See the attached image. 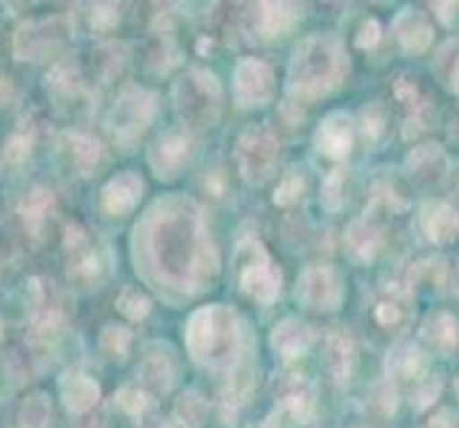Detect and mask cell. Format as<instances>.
I'll use <instances>...</instances> for the list:
<instances>
[{"label":"cell","mask_w":459,"mask_h":428,"mask_svg":"<svg viewBox=\"0 0 459 428\" xmlns=\"http://www.w3.org/2000/svg\"><path fill=\"white\" fill-rule=\"evenodd\" d=\"M134 240L137 260L143 258V263H137V272L146 268V277L160 289L197 294L217 272L212 237L205 234L203 217L192 200H160L137 226Z\"/></svg>","instance_id":"1"},{"label":"cell","mask_w":459,"mask_h":428,"mask_svg":"<svg viewBox=\"0 0 459 428\" xmlns=\"http://www.w3.org/2000/svg\"><path fill=\"white\" fill-rule=\"evenodd\" d=\"M348 72V55L337 35H311L297 46L289 63L286 92L294 103H311L334 92Z\"/></svg>","instance_id":"2"},{"label":"cell","mask_w":459,"mask_h":428,"mask_svg":"<svg viewBox=\"0 0 459 428\" xmlns=\"http://www.w3.org/2000/svg\"><path fill=\"white\" fill-rule=\"evenodd\" d=\"M240 345H243L240 317L229 306H205L188 317L186 348L200 366L234 369Z\"/></svg>","instance_id":"3"},{"label":"cell","mask_w":459,"mask_h":428,"mask_svg":"<svg viewBox=\"0 0 459 428\" xmlns=\"http://www.w3.org/2000/svg\"><path fill=\"white\" fill-rule=\"evenodd\" d=\"M174 109H178L183 129H212L223 109L220 81L205 69H192L174 83Z\"/></svg>","instance_id":"4"},{"label":"cell","mask_w":459,"mask_h":428,"mask_svg":"<svg viewBox=\"0 0 459 428\" xmlns=\"http://www.w3.org/2000/svg\"><path fill=\"white\" fill-rule=\"evenodd\" d=\"M154 115H157V94L152 89L132 83L117 94L112 112L106 118V129L112 132L115 143L123 146V152H132L137 146V140L149 129Z\"/></svg>","instance_id":"5"},{"label":"cell","mask_w":459,"mask_h":428,"mask_svg":"<svg viewBox=\"0 0 459 428\" xmlns=\"http://www.w3.org/2000/svg\"><path fill=\"white\" fill-rule=\"evenodd\" d=\"M234 161L240 174L255 186H263L265 180H272V174L280 161V140L277 135L268 129L265 123L248 126L243 135L237 137Z\"/></svg>","instance_id":"6"},{"label":"cell","mask_w":459,"mask_h":428,"mask_svg":"<svg viewBox=\"0 0 459 428\" xmlns=\"http://www.w3.org/2000/svg\"><path fill=\"white\" fill-rule=\"evenodd\" d=\"M237 268H240V285L243 292L257 300V303L268 306L280 297V285H282V275L280 268L272 266V258L263 249L260 240L248 237L240 246H237Z\"/></svg>","instance_id":"7"},{"label":"cell","mask_w":459,"mask_h":428,"mask_svg":"<svg viewBox=\"0 0 459 428\" xmlns=\"http://www.w3.org/2000/svg\"><path fill=\"white\" fill-rule=\"evenodd\" d=\"M345 300V280L334 266H308L297 280V303L311 311H337Z\"/></svg>","instance_id":"8"},{"label":"cell","mask_w":459,"mask_h":428,"mask_svg":"<svg viewBox=\"0 0 459 428\" xmlns=\"http://www.w3.org/2000/svg\"><path fill=\"white\" fill-rule=\"evenodd\" d=\"M274 94V72L265 60L246 57L234 69V100L240 109L265 106Z\"/></svg>","instance_id":"9"},{"label":"cell","mask_w":459,"mask_h":428,"mask_svg":"<svg viewBox=\"0 0 459 428\" xmlns=\"http://www.w3.org/2000/svg\"><path fill=\"white\" fill-rule=\"evenodd\" d=\"M57 154H60L63 166L74 171L77 178H91V174H98V169L106 161L103 143L86 132H77V129H69L57 137Z\"/></svg>","instance_id":"10"},{"label":"cell","mask_w":459,"mask_h":428,"mask_svg":"<svg viewBox=\"0 0 459 428\" xmlns=\"http://www.w3.org/2000/svg\"><path fill=\"white\" fill-rule=\"evenodd\" d=\"M66 38V26L60 18L29 21L12 38V52L18 60H40L46 52H55Z\"/></svg>","instance_id":"11"},{"label":"cell","mask_w":459,"mask_h":428,"mask_svg":"<svg viewBox=\"0 0 459 428\" xmlns=\"http://www.w3.org/2000/svg\"><path fill=\"white\" fill-rule=\"evenodd\" d=\"M188 157H192V137L186 129H171L157 137L149 149V169L154 171V178L174 180L188 163Z\"/></svg>","instance_id":"12"},{"label":"cell","mask_w":459,"mask_h":428,"mask_svg":"<svg viewBox=\"0 0 459 428\" xmlns=\"http://www.w3.org/2000/svg\"><path fill=\"white\" fill-rule=\"evenodd\" d=\"M178 380V360L169 343H149L137 366V383L149 394H169Z\"/></svg>","instance_id":"13"},{"label":"cell","mask_w":459,"mask_h":428,"mask_svg":"<svg viewBox=\"0 0 459 428\" xmlns=\"http://www.w3.org/2000/svg\"><path fill=\"white\" fill-rule=\"evenodd\" d=\"M146 195V183L140 178L137 171H120L115 174L112 180L103 186L100 192V209L108 214V217H123L134 212L140 200Z\"/></svg>","instance_id":"14"},{"label":"cell","mask_w":459,"mask_h":428,"mask_svg":"<svg viewBox=\"0 0 459 428\" xmlns=\"http://www.w3.org/2000/svg\"><path fill=\"white\" fill-rule=\"evenodd\" d=\"M314 146L320 154L331 157V161H342L351 154L354 146V120L345 112H331L323 118L320 129L314 135Z\"/></svg>","instance_id":"15"},{"label":"cell","mask_w":459,"mask_h":428,"mask_svg":"<svg viewBox=\"0 0 459 428\" xmlns=\"http://www.w3.org/2000/svg\"><path fill=\"white\" fill-rule=\"evenodd\" d=\"M299 9L291 4H257L248 12V26L251 35L260 40H274L282 38L286 31L297 23Z\"/></svg>","instance_id":"16"},{"label":"cell","mask_w":459,"mask_h":428,"mask_svg":"<svg viewBox=\"0 0 459 428\" xmlns=\"http://www.w3.org/2000/svg\"><path fill=\"white\" fill-rule=\"evenodd\" d=\"M408 174L414 178L417 183L422 186H437L448 178V154L442 146H437V143H422V146H417L414 152L408 154Z\"/></svg>","instance_id":"17"},{"label":"cell","mask_w":459,"mask_h":428,"mask_svg":"<svg viewBox=\"0 0 459 428\" xmlns=\"http://www.w3.org/2000/svg\"><path fill=\"white\" fill-rule=\"evenodd\" d=\"M394 35L408 55H422L434 43V26L429 14L420 9H403L394 18Z\"/></svg>","instance_id":"18"},{"label":"cell","mask_w":459,"mask_h":428,"mask_svg":"<svg viewBox=\"0 0 459 428\" xmlns=\"http://www.w3.org/2000/svg\"><path fill=\"white\" fill-rule=\"evenodd\" d=\"M60 400L66 406L72 415H86L100 400V386L94 383V377H89L81 369H69L66 374L60 377Z\"/></svg>","instance_id":"19"},{"label":"cell","mask_w":459,"mask_h":428,"mask_svg":"<svg viewBox=\"0 0 459 428\" xmlns=\"http://www.w3.org/2000/svg\"><path fill=\"white\" fill-rule=\"evenodd\" d=\"M420 231L429 237L431 243H451L459 237V212L451 203H442V200L422 205Z\"/></svg>","instance_id":"20"},{"label":"cell","mask_w":459,"mask_h":428,"mask_svg":"<svg viewBox=\"0 0 459 428\" xmlns=\"http://www.w3.org/2000/svg\"><path fill=\"white\" fill-rule=\"evenodd\" d=\"M345 249L354 260L371 263L377 258V251L383 249V229H379L368 214L351 220L345 229Z\"/></svg>","instance_id":"21"},{"label":"cell","mask_w":459,"mask_h":428,"mask_svg":"<svg viewBox=\"0 0 459 428\" xmlns=\"http://www.w3.org/2000/svg\"><path fill=\"white\" fill-rule=\"evenodd\" d=\"M311 345H314V328L303 320H294V317L282 320L272 331V348L286 360H297L308 354Z\"/></svg>","instance_id":"22"},{"label":"cell","mask_w":459,"mask_h":428,"mask_svg":"<svg viewBox=\"0 0 459 428\" xmlns=\"http://www.w3.org/2000/svg\"><path fill=\"white\" fill-rule=\"evenodd\" d=\"M425 369H429V360H425V354L420 352V348L408 340H400L385 357L388 380H414V383H420L422 377H429Z\"/></svg>","instance_id":"23"},{"label":"cell","mask_w":459,"mask_h":428,"mask_svg":"<svg viewBox=\"0 0 459 428\" xmlns=\"http://www.w3.org/2000/svg\"><path fill=\"white\" fill-rule=\"evenodd\" d=\"M108 255L103 249H89L83 255L72 258L69 263V280H74L81 289H98V285L108 277Z\"/></svg>","instance_id":"24"},{"label":"cell","mask_w":459,"mask_h":428,"mask_svg":"<svg viewBox=\"0 0 459 428\" xmlns=\"http://www.w3.org/2000/svg\"><path fill=\"white\" fill-rule=\"evenodd\" d=\"M422 340L429 343L434 352L451 354L459 345V320L448 311H437L422 323Z\"/></svg>","instance_id":"25"},{"label":"cell","mask_w":459,"mask_h":428,"mask_svg":"<svg viewBox=\"0 0 459 428\" xmlns=\"http://www.w3.org/2000/svg\"><path fill=\"white\" fill-rule=\"evenodd\" d=\"M323 362H325V371L334 380H340V383H342V380H348L351 366H354V343H351V337L345 335V331H334V335L325 340Z\"/></svg>","instance_id":"26"},{"label":"cell","mask_w":459,"mask_h":428,"mask_svg":"<svg viewBox=\"0 0 459 428\" xmlns=\"http://www.w3.org/2000/svg\"><path fill=\"white\" fill-rule=\"evenodd\" d=\"M52 400L43 391H31L18 408V428H52Z\"/></svg>","instance_id":"27"},{"label":"cell","mask_w":459,"mask_h":428,"mask_svg":"<svg viewBox=\"0 0 459 428\" xmlns=\"http://www.w3.org/2000/svg\"><path fill=\"white\" fill-rule=\"evenodd\" d=\"M205 415H209V403L203 400V394L195 389H186L178 403H174V423L183 428H200L205 423Z\"/></svg>","instance_id":"28"},{"label":"cell","mask_w":459,"mask_h":428,"mask_svg":"<svg viewBox=\"0 0 459 428\" xmlns=\"http://www.w3.org/2000/svg\"><path fill=\"white\" fill-rule=\"evenodd\" d=\"M112 406L120 408L126 417H132V420H143V415L152 408V394L137 383H126L120 386V391L112 397Z\"/></svg>","instance_id":"29"},{"label":"cell","mask_w":459,"mask_h":428,"mask_svg":"<svg viewBox=\"0 0 459 428\" xmlns=\"http://www.w3.org/2000/svg\"><path fill=\"white\" fill-rule=\"evenodd\" d=\"M49 209H52V192H46V188H35V192H29L23 197L21 214H23V223L31 234H40Z\"/></svg>","instance_id":"30"},{"label":"cell","mask_w":459,"mask_h":428,"mask_svg":"<svg viewBox=\"0 0 459 428\" xmlns=\"http://www.w3.org/2000/svg\"><path fill=\"white\" fill-rule=\"evenodd\" d=\"M132 331L126 326H117V323H108L103 331H100V352L106 360H115V362H123L132 352Z\"/></svg>","instance_id":"31"},{"label":"cell","mask_w":459,"mask_h":428,"mask_svg":"<svg viewBox=\"0 0 459 428\" xmlns=\"http://www.w3.org/2000/svg\"><path fill=\"white\" fill-rule=\"evenodd\" d=\"M115 306H117V311L126 317V320L140 323V320H146V317H149V311H152V300H149L146 292H140L137 285H123Z\"/></svg>","instance_id":"32"},{"label":"cell","mask_w":459,"mask_h":428,"mask_svg":"<svg viewBox=\"0 0 459 428\" xmlns=\"http://www.w3.org/2000/svg\"><path fill=\"white\" fill-rule=\"evenodd\" d=\"M251 391H255V374L251 369H234L231 377H229V386L223 391V403L231 406V408H243L251 397Z\"/></svg>","instance_id":"33"},{"label":"cell","mask_w":459,"mask_h":428,"mask_svg":"<svg viewBox=\"0 0 459 428\" xmlns=\"http://www.w3.org/2000/svg\"><path fill=\"white\" fill-rule=\"evenodd\" d=\"M126 63V46L123 43H103L94 52V66H98L103 81H112V77L123 69Z\"/></svg>","instance_id":"34"},{"label":"cell","mask_w":459,"mask_h":428,"mask_svg":"<svg viewBox=\"0 0 459 428\" xmlns=\"http://www.w3.org/2000/svg\"><path fill=\"white\" fill-rule=\"evenodd\" d=\"M31 146H35V129H31L29 123H21V129H14L9 135L4 154H6L9 163H21V161H26V157H29Z\"/></svg>","instance_id":"35"},{"label":"cell","mask_w":459,"mask_h":428,"mask_svg":"<svg viewBox=\"0 0 459 428\" xmlns=\"http://www.w3.org/2000/svg\"><path fill=\"white\" fill-rule=\"evenodd\" d=\"M320 203L328 212H340L345 203V169H334L323 180V192H320Z\"/></svg>","instance_id":"36"},{"label":"cell","mask_w":459,"mask_h":428,"mask_svg":"<svg viewBox=\"0 0 459 428\" xmlns=\"http://www.w3.org/2000/svg\"><path fill=\"white\" fill-rule=\"evenodd\" d=\"M120 23V6L115 4H94L89 6V29L98 35H108Z\"/></svg>","instance_id":"37"},{"label":"cell","mask_w":459,"mask_h":428,"mask_svg":"<svg viewBox=\"0 0 459 428\" xmlns=\"http://www.w3.org/2000/svg\"><path fill=\"white\" fill-rule=\"evenodd\" d=\"M306 192V180H303V174H299L297 169H291L286 178H282L277 183V192H274V203L277 205H294L299 197H303Z\"/></svg>","instance_id":"38"},{"label":"cell","mask_w":459,"mask_h":428,"mask_svg":"<svg viewBox=\"0 0 459 428\" xmlns=\"http://www.w3.org/2000/svg\"><path fill=\"white\" fill-rule=\"evenodd\" d=\"M385 126H388V115H385V106L383 103H368L362 109V135L368 140H379L385 135Z\"/></svg>","instance_id":"39"},{"label":"cell","mask_w":459,"mask_h":428,"mask_svg":"<svg viewBox=\"0 0 459 428\" xmlns=\"http://www.w3.org/2000/svg\"><path fill=\"white\" fill-rule=\"evenodd\" d=\"M439 391H442V383H439V377H422L420 383H417V391H414V400H417V408H429L437 403L439 397Z\"/></svg>","instance_id":"40"},{"label":"cell","mask_w":459,"mask_h":428,"mask_svg":"<svg viewBox=\"0 0 459 428\" xmlns=\"http://www.w3.org/2000/svg\"><path fill=\"white\" fill-rule=\"evenodd\" d=\"M379 21L377 18H368L366 23L359 26V35H357V46L359 49H374V46L379 43Z\"/></svg>","instance_id":"41"},{"label":"cell","mask_w":459,"mask_h":428,"mask_svg":"<svg viewBox=\"0 0 459 428\" xmlns=\"http://www.w3.org/2000/svg\"><path fill=\"white\" fill-rule=\"evenodd\" d=\"M397 100L400 103H405V106H411L417 112V109H422L420 103H417V98H420V92H417V83L414 81H408V77H400V83H397Z\"/></svg>","instance_id":"42"},{"label":"cell","mask_w":459,"mask_h":428,"mask_svg":"<svg viewBox=\"0 0 459 428\" xmlns=\"http://www.w3.org/2000/svg\"><path fill=\"white\" fill-rule=\"evenodd\" d=\"M374 317H377V323L379 326H394V323H400V317H403V309L397 303H379L374 309Z\"/></svg>","instance_id":"43"},{"label":"cell","mask_w":459,"mask_h":428,"mask_svg":"<svg viewBox=\"0 0 459 428\" xmlns=\"http://www.w3.org/2000/svg\"><path fill=\"white\" fill-rule=\"evenodd\" d=\"M374 406L383 408V415H391V411L397 408V391H394L391 386L377 389V394H374Z\"/></svg>","instance_id":"44"},{"label":"cell","mask_w":459,"mask_h":428,"mask_svg":"<svg viewBox=\"0 0 459 428\" xmlns=\"http://www.w3.org/2000/svg\"><path fill=\"white\" fill-rule=\"evenodd\" d=\"M425 428H456V425H454V417L448 415V411H442V415H437Z\"/></svg>","instance_id":"45"},{"label":"cell","mask_w":459,"mask_h":428,"mask_svg":"<svg viewBox=\"0 0 459 428\" xmlns=\"http://www.w3.org/2000/svg\"><path fill=\"white\" fill-rule=\"evenodd\" d=\"M157 428H183V425H178L174 420H169V423H163V425H157Z\"/></svg>","instance_id":"46"}]
</instances>
